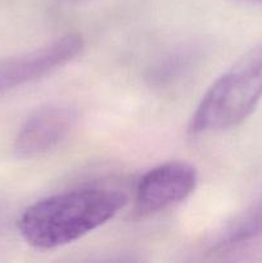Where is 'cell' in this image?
I'll list each match as a JSON object with an SVG mask.
<instances>
[{"mask_svg": "<svg viewBox=\"0 0 262 263\" xmlns=\"http://www.w3.org/2000/svg\"><path fill=\"white\" fill-rule=\"evenodd\" d=\"M262 99V43L244 54L205 91L189 122L193 136L246 121Z\"/></svg>", "mask_w": 262, "mask_h": 263, "instance_id": "7a4b0ae2", "label": "cell"}, {"mask_svg": "<svg viewBox=\"0 0 262 263\" xmlns=\"http://www.w3.org/2000/svg\"><path fill=\"white\" fill-rule=\"evenodd\" d=\"M82 49V36L67 33L32 51L0 59V92L46 76L76 58Z\"/></svg>", "mask_w": 262, "mask_h": 263, "instance_id": "3957f363", "label": "cell"}, {"mask_svg": "<svg viewBox=\"0 0 262 263\" xmlns=\"http://www.w3.org/2000/svg\"><path fill=\"white\" fill-rule=\"evenodd\" d=\"M262 236V198L226 223L212 241L215 251H229Z\"/></svg>", "mask_w": 262, "mask_h": 263, "instance_id": "8992f818", "label": "cell"}, {"mask_svg": "<svg viewBox=\"0 0 262 263\" xmlns=\"http://www.w3.org/2000/svg\"><path fill=\"white\" fill-rule=\"evenodd\" d=\"M74 109L64 104H48L26 120L15 138L14 149L21 157L48 153L66 140L76 125Z\"/></svg>", "mask_w": 262, "mask_h": 263, "instance_id": "5b68a950", "label": "cell"}, {"mask_svg": "<svg viewBox=\"0 0 262 263\" xmlns=\"http://www.w3.org/2000/svg\"><path fill=\"white\" fill-rule=\"evenodd\" d=\"M197 170L186 162H166L149 170L136 189L143 213H156L186 199L197 186Z\"/></svg>", "mask_w": 262, "mask_h": 263, "instance_id": "277c9868", "label": "cell"}, {"mask_svg": "<svg viewBox=\"0 0 262 263\" xmlns=\"http://www.w3.org/2000/svg\"><path fill=\"white\" fill-rule=\"evenodd\" d=\"M235 2L251 3V4H262V0H235Z\"/></svg>", "mask_w": 262, "mask_h": 263, "instance_id": "52a82bcc", "label": "cell"}, {"mask_svg": "<svg viewBox=\"0 0 262 263\" xmlns=\"http://www.w3.org/2000/svg\"><path fill=\"white\" fill-rule=\"evenodd\" d=\"M127 203L108 187H80L38 200L18 221L21 236L36 249L67 246L112 220Z\"/></svg>", "mask_w": 262, "mask_h": 263, "instance_id": "6da1fadb", "label": "cell"}]
</instances>
